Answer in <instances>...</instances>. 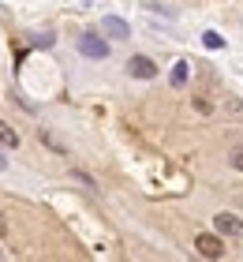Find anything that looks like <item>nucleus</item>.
<instances>
[{
	"label": "nucleus",
	"instance_id": "10",
	"mask_svg": "<svg viewBox=\"0 0 243 262\" xmlns=\"http://www.w3.org/2000/svg\"><path fill=\"white\" fill-rule=\"evenodd\" d=\"M8 232V221H4V213H0V236H4Z\"/></svg>",
	"mask_w": 243,
	"mask_h": 262
},
{
	"label": "nucleus",
	"instance_id": "5",
	"mask_svg": "<svg viewBox=\"0 0 243 262\" xmlns=\"http://www.w3.org/2000/svg\"><path fill=\"white\" fill-rule=\"evenodd\" d=\"M127 71H131L135 79H153V75H157V64L150 60V56H131V60H127Z\"/></svg>",
	"mask_w": 243,
	"mask_h": 262
},
{
	"label": "nucleus",
	"instance_id": "3",
	"mask_svg": "<svg viewBox=\"0 0 243 262\" xmlns=\"http://www.w3.org/2000/svg\"><path fill=\"white\" fill-rule=\"evenodd\" d=\"M75 45H79V53H82V56H90V60H105V56H108V41H105V38H97V34H82Z\"/></svg>",
	"mask_w": 243,
	"mask_h": 262
},
{
	"label": "nucleus",
	"instance_id": "2",
	"mask_svg": "<svg viewBox=\"0 0 243 262\" xmlns=\"http://www.w3.org/2000/svg\"><path fill=\"white\" fill-rule=\"evenodd\" d=\"M213 229L221 236H228V240H243V217H236V213H228V210L213 217Z\"/></svg>",
	"mask_w": 243,
	"mask_h": 262
},
{
	"label": "nucleus",
	"instance_id": "8",
	"mask_svg": "<svg viewBox=\"0 0 243 262\" xmlns=\"http://www.w3.org/2000/svg\"><path fill=\"white\" fill-rule=\"evenodd\" d=\"M202 41H206V49H221V45H225V38H221L217 30H206V34H202Z\"/></svg>",
	"mask_w": 243,
	"mask_h": 262
},
{
	"label": "nucleus",
	"instance_id": "11",
	"mask_svg": "<svg viewBox=\"0 0 243 262\" xmlns=\"http://www.w3.org/2000/svg\"><path fill=\"white\" fill-rule=\"evenodd\" d=\"M8 169V158H4V154H0V172H4Z\"/></svg>",
	"mask_w": 243,
	"mask_h": 262
},
{
	"label": "nucleus",
	"instance_id": "4",
	"mask_svg": "<svg viewBox=\"0 0 243 262\" xmlns=\"http://www.w3.org/2000/svg\"><path fill=\"white\" fill-rule=\"evenodd\" d=\"M101 34H105V38H113V41H127L131 38V27L124 19H116V15H105L101 19Z\"/></svg>",
	"mask_w": 243,
	"mask_h": 262
},
{
	"label": "nucleus",
	"instance_id": "9",
	"mask_svg": "<svg viewBox=\"0 0 243 262\" xmlns=\"http://www.w3.org/2000/svg\"><path fill=\"white\" fill-rule=\"evenodd\" d=\"M232 169H236V172H243V150H236V154H232Z\"/></svg>",
	"mask_w": 243,
	"mask_h": 262
},
{
	"label": "nucleus",
	"instance_id": "7",
	"mask_svg": "<svg viewBox=\"0 0 243 262\" xmlns=\"http://www.w3.org/2000/svg\"><path fill=\"white\" fill-rule=\"evenodd\" d=\"M187 68H191L187 60H180V64L172 68V86H187Z\"/></svg>",
	"mask_w": 243,
	"mask_h": 262
},
{
	"label": "nucleus",
	"instance_id": "1",
	"mask_svg": "<svg viewBox=\"0 0 243 262\" xmlns=\"http://www.w3.org/2000/svg\"><path fill=\"white\" fill-rule=\"evenodd\" d=\"M194 247H198L202 258H225V236L221 232H198L194 236Z\"/></svg>",
	"mask_w": 243,
	"mask_h": 262
},
{
	"label": "nucleus",
	"instance_id": "6",
	"mask_svg": "<svg viewBox=\"0 0 243 262\" xmlns=\"http://www.w3.org/2000/svg\"><path fill=\"white\" fill-rule=\"evenodd\" d=\"M0 146H11V150L19 146V135H15V127H8L4 120H0Z\"/></svg>",
	"mask_w": 243,
	"mask_h": 262
}]
</instances>
